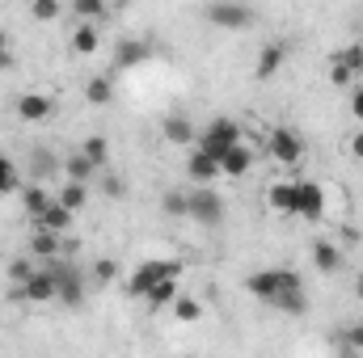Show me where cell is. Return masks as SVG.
<instances>
[{"mask_svg": "<svg viewBox=\"0 0 363 358\" xmlns=\"http://www.w3.org/2000/svg\"><path fill=\"white\" fill-rule=\"evenodd\" d=\"M245 291H250L254 299H262V304H274V299L287 295V291H304V278H300V270H291V266H274V270L250 274V278H245Z\"/></svg>", "mask_w": 363, "mask_h": 358, "instance_id": "1", "label": "cell"}, {"mask_svg": "<svg viewBox=\"0 0 363 358\" xmlns=\"http://www.w3.org/2000/svg\"><path fill=\"white\" fill-rule=\"evenodd\" d=\"M186 198H190V215L186 219H194L203 228L224 224V198H220L216 185H194V190H186Z\"/></svg>", "mask_w": 363, "mask_h": 358, "instance_id": "2", "label": "cell"}, {"mask_svg": "<svg viewBox=\"0 0 363 358\" xmlns=\"http://www.w3.org/2000/svg\"><path fill=\"white\" fill-rule=\"evenodd\" d=\"M207 21L216 30H250L254 25V4H245V0H211Z\"/></svg>", "mask_w": 363, "mask_h": 358, "instance_id": "3", "label": "cell"}, {"mask_svg": "<svg viewBox=\"0 0 363 358\" xmlns=\"http://www.w3.org/2000/svg\"><path fill=\"white\" fill-rule=\"evenodd\" d=\"M233 144H241L237 118H216V122H207V131H203V139H199V148H207L211 156H224Z\"/></svg>", "mask_w": 363, "mask_h": 358, "instance_id": "4", "label": "cell"}, {"mask_svg": "<svg viewBox=\"0 0 363 358\" xmlns=\"http://www.w3.org/2000/svg\"><path fill=\"white\" fill-rule=\"evenodd\" d=\"M186 178H190V185H216L224 178L220 173V156H211L207 148H190L186 152Z\"/></svg>", "mask_w": 363, "mask_h": 358, "instance_id": "5", "label": "cell"}, {"mask_svg": "<svg viewBox=\"0 0 363 358\" xmlns=\"http://www.w3.org/2000/svg\"><path fill=\"white\" fill-rule=\"evenodd\" d=\"M51 270H55V299L64 308H81L85 304V278H81V270H72V266H51Z\"/></svg>", "mask_w": 363, "mask_h": 358, "instance_id": "6", "label": "cell"}, {"mask_svg": "<svg viewBox=\"0 0 363 358\" xmlns=\"http://www.w3.org/2000/svg\"><path fill=\"white\" fill-rule=\"evenodd\" d=\"M296 185H300V198H296V219L321 224V219H325V185H317V181H296Z\"/></svg>", "mask_w": 363, "mask_h": 358, "instance_id": "7", "label": "cell"}, {"mask_svg": "<svg viewBox=\"0 0 363 358\" xmlns=\"http://www.w3.org/2000/svg\"><path fill=\"white\" fill-rule=\"evenodd\" d=\"M13 295L26 304H55V270H34Z\"/></svg>", "mask_w": 363, "mask_h": 358, "instance_id": "8", "label": "cell"}, {"mask_svg": "<svg viewBox=\"0 0 363 358\" xmlns=\"http://www.w3.org/2000/svg\"><path fill=\"white\" fill-rule=\"evenodd\" d=\"M271 156L279 165H296L300 156H304V139H300V131H291V127H274L271 131Z\"/></svg>", "mask_w": 363, "mask_h": 358, "instance_id": "9", "label": "cell"}, {"mask_svg": "<svg viewBox=\"0 0 363 358\" xmlns=\"http://www.w3.org/2000/svg\"><path fill=\"white\" fill-rule=\"evenodd\" d=\"M13 110H17L21 122H47V118L55 114V101H51L47 93H21Z\"/></svg>", "mask_w": 363, "mask_h": 358, "instance_id": "10", "label": "cell"}, {"mask_svg": "<svg viewBox=\"0 0 363 358\" xmlns=\"http://www.w3.org/2000/svg\"><path fill=\"white\" fill-rule=\"evenodd\" d=\"M169 270H178V266H174V262H144V266L131 274V282H127V295L144 299V295L152 291V282H157V278H165Z\"/></svg>", "mask_w": 363, "mask_h": 358, "instance_id": "11", "label": "cell"}, {"mask_svg": "<svg viewBox=\"0 0 363 358\" xmlns=\"http://www.w3.org/2000/svg\"><path fill=\"white\" fill-rule=\"evenodd\" d=\"M283 64H287V42H267V47L258 51L254 76H258V81H274V76L283 72Z\"/></svg>", "mask_w": 363, "mask_h": 358, "instance_id": "12", "label": "cell"}, {"mask_svg": "<svg viewBox=\"0 0 363 358\" xmlns=\"http://www.w3.org/2000/svg\"><path fill=\"white\" fill-rule=\"evenodd\" d=\"M296 198H300L296 181H274L271 190H267V207H271L274 215H287V219H296Z\"/></svg>", "mask_w": 363, "mask_h": 358, "instance_id": "13", "label": "cell"}, {"mask_svg": "<svg viewBox=\"0 0 363 358\" xmlns=\"http://www.w3.org/2000/svg\"><path fill=\"white\" fill-rule=\"evenodd\" d=\"M152 55V47L144 38H118L114 42V68H140Z\"/></svg>", "mask_w": 363, "mask_h": 358, "instance_id": "14", "label": "cell"}, {"mask_svg": "<svg viewBox=\"0 0 363 358\" xmlns=\"http://www.w3.org/2000/svg\"><path fill=\"white\" fill-rule=\"evenodd\" d=\"M254 169V152H250V144L241 139V144H233L224 156H220V173L224 178H245Z\"/></svg>", "mask_w": 363, "mask_h": 358, "instance_id": "15", "label": "cell"}, {"mask_svg": "<svg viewBox=\"0 0 363 358\" xmlns=\"http://www.w3.org/2000/svg\"><path fill=\"white\" fill-rule=\"evenodd\" d=\"M72 215H77L72 207H64L60 198H51V202H47V207H43V211L34 215V228H51V232H68V228H72Z\"/></svg>", "mask_w": 363, "mask_h": 358, "instance_id": "16", "label": "cell"}, {"mask_svg": "<svg viewBox=\"0 0 363 358\" xmlns=\"http://www.w3.org/2000/svg\"><path fill=\"white\" fill-rule=\"evenodd\" d=\"M308 258H313V266L321 270V274H338L342 270V249L334 245V241H313V249H308Z\"/></svg>", "mask_w": 363, "mask_h": 358, "instance_id": "17", "label": "cell"}, {"mask_svg": "<svg viewBox=\"0 0 363 358\" xmlns=\"http://www.w3.org/2000/svg\"><path fill=\"white\" fill-rule=\"evenodd\" d=\"M161 135H165V144H174V148H190V144H194V122H190L186 114H169V118L161 122Z\"/></svg>", "mask_w": 363, "mask_h": 358, "instance_id": "18", "label": "cell"}, {"mask_svg": "<svg viewBox=\"0 0 363 358\" xmlns=\"http://www.w3.org/2000/svg\"><path fill=\"white\" fill-rule=\"evenodd\" d=\"M144 299H148L152 308H169V304L178 299V270H169L165 278H157V282H152V291H148Z\"/></svg>", "mask_w": 363, "mask_h": 358, "instance_id": "19", "label": "cell"}, {"mask_svg": "<svg viewBox=\"0 0 363 358\" xmlns=\"http://www.w3.org/2000/svg\"><path fill=\"white\" fill-rule=\"evenodd\" d=\"M30 258H60V232H51V228H34V236H30Z\"/></svg>", "mask_w": 363, "mask_h": 358, "instance_id": "20", "label": "cell"}, {"mask_svg": "<svg viewBox=\"0 0 363 358\" xmlns=\"http://www.w3.org/2000/svg\"><path fill=\"white\" fill-rule=\"evenodd\" d=\"M55 198L64 202V207H72V211H85V202H89V181H64L60 190H55Z\"/></svg>", "mask_w": 363, "mask_h": 358, "instance_id": "21", "label": "cell"}, {"mask_svg": "<svg viewBox=\"0 0 363 358\" xmlns=\"http://www.w3.org/2000/svg\"><path fill=\"white\" fill-rule=\"evenodd\" d=\"M97 47H101L97 25H93V21H77V30H72V51H77V55H97Z\"/></svg>", "mask_w": 363, "mask_h": 358, "instance_id": "22", "label": "cell"}, {"mask_svg": "<svg viewBox=\"0 0 363 358\" xmlns=\"http://www.w3.org/2000/svg\"><path fill=\"white\" fill-rule=\"evenodd\" d=\"M51 198H55V194H47V185H43V181H30V185H21V207H26V215H30V219H34V215H38V211H43Z\"/></svg>", "mask_w": 363, "mask_h": 358, "instance_id": "23", "label": "cell"}, {"mask_svg": "<svg viewBox=\"0 0 363 358\" xmlns=\"http://www.w3.org/2000/svg\"><path fill=\"white\" fill-rule=\"evenodd\" d=\"M169 308H174V316H178L182 325H199V321H203V304H199L194 295H182L178 291V299H174Z\"/></svg>", "mask_w": 363, "mask_h": 358, "instance_id": "24", "label": "cell"}, {"mask_svg": "<svg viewBox=\"0 0 363 358\" xmlns=\"http://www.w3.org/2000/svg\"><path fill=\"white\" fill-rule=\"evenodd\" d=\"M85 101L89 105H110L114 101V81L110 76H93L89 85H85Z\"/></svg>", "mask_w": 363, "mask_h": 358, "instance_id": "25", "label": "cell"}, {"mask_svg": "<svg viewBox=\"0 0 363 358\" xmlns=\"http://www.w3.org/2000/svg\"><path fill=\"white\" fill-rule=\"evenodd\" d=\"M64 173H68V178H72V181H89L93 173H97V165H93L89 156H85V152L77 148V152H72V156L64 161Z\"/></svg>", "mask_w": 363, "mask_h": 358, "instance_id": "26", "label": "cell"}, {"mask_svg": "<svg viewBox=\"0 0 363 358\" xmlns=\"http://www.w3.org/2000/svg\"><path fill=\"white\" fill-rule=\"evenodd\" d=\"M161 211H165V215H174V219L190 215V198H186V190H182V185H174V190H165V194H161Z\"/></svg>", "mask_w": 363, "mask_h": 358, "instance_id": "27", "label": "cell"}, {"mask_svg": "<svg viewBox=\"0 0 363 358\" xmlns=\"http://www.w3.org/2000/svg\"><path fill=\"white\" fill-rule=\"evenodd\" d=\"M81 152L89 156L97 169H101V165L110 161V139H106V135H89V139H81Z\"/></svg>", "mask_w": 363, "mask_h": 358, "instance_id": "28", "label": "cell"}, {"mask_svg": "<svg viewBox=\"0 0 363 358\" xmlns=\"http://www.w3.org/2000/svg\"><path fill=\"white\" fill-rule=\"evenodd\" d=\"M271 308H279L283 316H304L308 312V299H304V291H287V295H279Z\"/></svg>", "mask_w": 363, "mask_h": 358, "instance_id": "29", "label": "cell"}, {"mask_svg": "<svg viewBox=\"0 0 363 358\" xmlns=\"http://www.w3.org/2000/svg\"><path fill=\"white\" fill-rule=\"evenodd\" d=\"M330 59H334V64H342V68H351V72H363V47H359V42H351V47H338Z\"/></svg>", "mask_w": 363, "mask_h": 358, "instance_id": "30", "label": "cell"}, {"mask_svg": "<svg viewBox=\"0 0 363 358\" xmlns=\"http://www.w3.org/2000/svg\"><path fill=\"white\" fill-rule=\"evenodd\" d=\"M106 4H110V0H72L77 21H101V17H106Z\"/></svg>", "mask_w": 363, "mask_h": 358, "instance_id": "31", "label": "cell"}, {"mask_svg": "<svg viewBox=\"0 0 363 358\" xmlns=\"http://www.w3.org/2000/svg\"><path fill=\"white\" fill-rule=\"evenodd\" d=\"M114 278H118V262H114V258H97V262H93V282L106 287V282H114Z\"/></svg>", "mask_w": 363, "mask_h": 358, "instance_id": "32", "label": "cell"}, {"mask_svg": "<svg viewBox=\"0 0 363 358\" xmlns=\"http://www.w3.org/2000/svg\"><path fill=\"white\" fill-rule=\"evenodd\" d=\"M30 17L34 21H55L60 17V0H30Z\"/></svg>", "mask_w": 363, "mask_h": 358, "instance_id": "33", "label": "cell"}, {"mask_svg": "<svg viewBox=\"0 0 363 358\" xmlns=\"http://www.w3.org/2000/svg\"><path fill=\"white\" fill-rule=\"evenodd\" d=\"M13 185H17V165H13V161L0 152V194H9Z\"/></svg>", "mask_w": 363, "mask_h": 358, "instance_id": "34", "label": "cell"}, {"mask_svg": "<svg viewBox=\"0 0 363 358\" xmlns=\"http://www.w3.org/2000/svg\"><path fill=\"white\" fill-rule=\"evenodd\" d=\"M342 350H363V321L342 329Z\"/></svg>", "mask_w": 363, "mask_h": 358, "instance_id": "35", "label": "cell"}, {"mask_svg": "<svg viewBox=\"0 0 363 358\" xmlns=\"http://www.w3.org/2000/svg\"><path fill=\"white\" fill-rule=\"evenodd\" d=\"M30 274H34V262H26V258H17V262H9V282H17V287H21V282H26Z\"/></svg>", "mask_w": 363, "mask_h": 358, "instance_id": "36", "label": "cell"}, {"mask_svg": "<svg viewBox=\"0 0 363 358\" xmlns=\"http://www.w3.org/2000/svg\"><path fill=\"white\" fill-rule=\"evenodd\" d=\"M347 110H351V118L363 122V85H351V97H347Z\"/></svg>", "mask_w": 363, "mask_h": 358, "instance_id": "37", "label": "cell"}, {"mask_svg": "<svg viewBox=\"0 0 363 358\" xmlns=\"http://www.w3.org/2000/svg\"><path fill=\"white\" fill-rule=\"evenodd\" d=\"M330 81H334V85H342V89H351L355 72H351V68H342V64H334V68H330Z\"/></svg>", "mask_w": 363, "mask_h": 358, "instance_id": "38", "label": "cell"}, {"mask_svg": "<svg viewBox=\"0 0 363 358\" xmlns=\"http://www.w3.org/2000/svg\"><path fill=\"white\" fill-rule=\"evenodd\" d=\"M347 152H351L355 161H363V131H355V135L347 139Z\"/></svg>", "mask_w": 363, "mask_h": 358, "instance_id": "39", "label": "cell"}, {"mask_svg": "<svg viewBox=\"0 0 363 358\" xmlns=\"http://www.w3.org/2000/svg\"><path fill=\"white\" fill-rule=\"evenodd\" d=\"M123 194H127L123 178H110V181H106V198H123Z\"/></svg>", "mask_w": 363, "mask_h": 358, "instance_id": "40", "label": "cell"}, {"mask_svg": "<svg viewBox=\"0 0 363 358\" xmlns=\"http://www.w3.org/2000/svg\"><path fill=\"white\" fill-rule=\"evenodd\" d=\"M355 295H359V299H363V270H359V274H355Z\"/></svg>", "mask_w": 363, "mask_h": 358, "instance_id": "41", "label": "cell"}, {"mask_svg": "<svg viewBox=\"0 0 363 358\" xmlns=\"http://www.w3.org/2000/svg\"><path fill=\"white\" fill-rule=\"evenodd\" d=\"M4 68H9V51H0V72H4Z\"/></svg>", "mask_w": 363, "mask_h": 358, "instance_id": "42", "label": "cell"}, {"mask_svg": "<svg viewBox=\"0 0 363 358\" xmlns=\"http://www.w3.org/2000/svg\"><path fill=\"white\" fill-rule=\"evenodd\" d=\"M114 4H131V0H114Z\"/></svg>", "mask_w": 363, "mask_h": 358, "instance_id": "43", "label": "cell"}]
</instances>
